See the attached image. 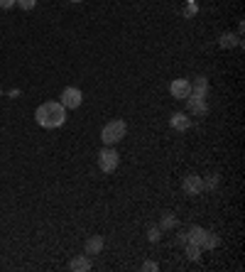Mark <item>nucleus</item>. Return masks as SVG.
Here are the masks:
<instances>
[{
  "instance_id": "9d476101",
  "label": "nucleus",
  "mask_w": 245,
  "mask_h": 272,
  "mask_svg": "<svg viewBox=\"0 0 245 272\" xmlns=\"http://www.w3.org/2000/svg\"><path fill=\"white\" fill-rule=\"evenodd\" d=\"M206 228H201V226H191L189 231H186V238H189V243H196V245H201L204 243V238H206Z\"/></svg>"
},
{
  "instance_id": "6e6552de",
  "label": "nucleus",
  "mask_w": 245,
  "mask_h": 272,
  "mask_svg": "<svg viewBox=\"0 0 245 272\" xmlns=\"http://www.w3.org/2000/svg\"><path fill=\"white\" fill-rule=\"evenodd\" d=\"M169 123H172V128H174V130H179V133H184V130H189V128H191V118H189L186 113H174Z\"/></svg>"
},
{
  "instance_id": "ddd939ff",
  "label": "nucleus",
  "mask_w": 245,
  "mask_h": 272,
  "mask_svg": "<svg viewBox=\"0 0 245 272\" xmlns=\"http://www.w3.org/2000/svg\"><path fill=\"white\" fill-rule=\"evenodd\" d=\"M184 250H186V258L189 260H199L201 258V245H196V243H186Z\"/></svg>"
},
{
  "instance_id": "f3484780",
  "label": "nucleus",
  "mask_w": 245,
  "mask_h": 272,
  "mask_svg": "<svg viewBox=\"0 0 245 272\" xmlns=\"http://www.w3.org/2000/svg\"><path fill=\"white\" fill-rule=\"evenodd\" d=\"M15 5L22 7V10H32V7L37 5V0H15Z\"/></svg>"
},
{
  "instance_id": "6ab92c4d",
  "label": "nucleus",
  "mask_w": 245,
  "mask_h": 272,
  "mask_svg": "<svg viewBox=\"0 0 245 272\" xmlns=\"http://www.w3.org/2000/svg\"><path fill=\"white\" fill-rule=\"evenodd\" d=\"M142 270H145V272H157V270H159V265H157L154 260H147V263L142 265Z\"/></svg>"
},
{
  "instance_id": "423d86ee",
  "label": "nucleus",
  "mask_w": 245,
  "mask_h": 272,
  "mask_svg": "<svg viewBox=\"0 0 245 272\" xmlns=\"http://www.w3.org/2000/svg\"><path fill=\"white\" fill-rule=\"evenodd\" d=\"M169 93H172L174 98H179V101H186L189 93H191V81H189V79H174V81L169 84Z\"/></svg>"
},
{
  "instance_id": "20e7f679",
  "label": "nucleus",
  "mask_w": 245,
  "mask_h": 272,
  "mask_svg": "<svg viewBox=\"0 0 245 272\" xmlns=\"http://www.w3.org/2000/svg\"><path fill=\"white\" fill-rule=\"evenodd\" d=\"M59 98H61L59 103L66 111H74V108H79L84 103V93H81V89H76V86H66V89L61 91Z\"/></svg>"
},
{
  "instance_id": "f257e3e1",
  "label": "nucleus",
  "mask_w": 245,
  "mask_h": 272,
  "mask_svg": "<svg viewBox=\"0 0 245 272\" xmlns=\"http://www.w3.org/2000/svg\"><path fill=\"white\" fill-rule=\"evenodd\" d=\"M34 121H37V125H42V128H47V130L61 128L64 121H66V108L61 106L59 101H44V103L34 111Z\"/></svg>"
},
{
  "instance_id": "0eeeda50",
  "label": "nucleus",
  "mask_w": 245,
  "mask_h": 272,
  "mask_svg": "<svg viewBox=\"0 0 245 272\" xmlns=\"http://www.w3.org/2000/svg\"><path fill=\"white\" fill-rule=\"evenodd\" d=\"M186 106H189V113L191 116H206L209 113V106H206V101L204 98H186Z\"/></svg>"
},
{
  "instance_id": "f8f14e48",
  "label": "nucleus",
  "mask_w": 245,
  "mask_h": 272,
  "mask_svg": "<svg viewBox=\"0 0 245 272\" xmlns=\"http://www.w3.org/2000/svg\"><path fill=\"white\" fill-rule=\"evenodd\" d=\"M172 228H177V216L174 213H162V221H159V231L164 233V231H172Z\"/></svg>"
},
{
  "instance_id": "aec40b11",
  "label": "nucleus",
  "mask_w": 245,
  "mask_h": 272,
  "mask_svg": "<svg viewBox=\"0 0 245 272\" xmlns=\"http://www.w3.org/2000/svg\"><path fill=\"white\" fill-rule=\"evenodd\" d=\"M0 7L2 10H10V7H15V0H0Z\"/></svg>"
},
{
  "instance_id": "4be33fe9",
  "label": "nucleus",
  "mask_w": 245,
  "mask_h": 272,
  "mask_svg": "<svg viewBox=\"0 0 245 272\" xmlns=\"http://www.w3.org/2000/svg\"><path fill=\"white\" fill-rule=\"evenodd\" d=\"M69 2H81V0H69Z\"/></svg>"
},
{
  "instance_id": "dca6fc26",
  "label": "nucleus",
  "mask_w": 245,
  "mask_h": 272,
  "mask_svg": "<svg viewBox=\"0 0 245 272\" xmlns=\"http://www.w3.org/2000/svg\"><path fill=\"white\" fill-rule=\"evenodd\" d=\"M147 238H150V243H157L159 238H162V231H159V226H157V228H150V231H147Z\"/></svg>"
},
{
  "instance_id": "2eb2a0df",
  "label": "nucleus",
  "mask_w": 245,
  "mask_h": 272,
  "mask_svg": "<svg viewBox=\"0 0 245 272\" xmlns=\"http://www.w3.org/2000/svg\"><path fill=\"white\" fill-rule=\"evenodd\" d=\"M204 189H209V191H216V189H218V174H209V177L204 179Z\"/></svg>"
},
{
  "instance_id": "412c9836",
  "label": "nucleus",
  "mask_w": 245,
  "mask_h": 272,
  "mask_svg": "<svg viewBox=\"0 0 245 272\" xmlns=\"http://www.w3.org/2000/svg\"><path fill=\"white\" fill-rule=\"evenodd\" d=\"M177 243H179V245H186V243H189V238H186V233H179V238H177Z\"/></svg>"
},
{
  "instance_id": "a211bd4d",
  "label": "nucleus",
  "mask_w": 245,
  "mask_h": 272,
  "mask_svg": "<svg viewBox=\"0 0 245 272\" xmlns=\"http://www.w3.org/2000/svg\"><path fill=\"white\" fill-rule=\"evenodd\" d=\"M236 44V37L233 34H223L221 37V47H233Z\"/></svg>"
},
{
  "instance_id": "9b49d317",
  "label": "nucleus",
  "mask_w": 245,
  "mask_h": 272,
  "mask_svg": "<svg viewBox=\"0 0 245 272\" xmlns=\"http://www.w3.org/2000/svg\"><path fill=\"white\" fill-rule=\"evenodd\" d=\"M69 268L74 272H89L91 270V260H89V255H79V258H74L69 263Z\"/></svg>"
},
{
  "instance_id": "4468645a",
  "label": "nucleus",
  "mask_w": 245,
  "mask_h": 272,
  "mask_svg": "<svg viewBox=\"0 0 245 272\" xmlns=\"http://www.w3.org/2000/svg\"><path fill=\"white\" fill-rule=\"evenodd\" d=\"M218 243H221V238L216 233H206V238L201 243V250H214V248H218Z\"/></svg>"
},
{
  "instance_id": "7ed1b4c3",
  "label": "nucleus",
  "mask_w": 245,
  "mask_h": 272,
  "mask_svg": "<svg viewBox=\"0 0 245 272\" xmlns=\"http://www.w3.org/2000/svg\"><path fill=\"white\" fill-rule=\"evenodd\" d=\"M118 164H121V154L116 152V147H103V150L98 152V167H101V172L103 174H113L116 169H118Z\"/></svg>"
},
{
  "instance_id": "39448f33",
  "label": "nucleus",
  "mask_w": 245,
  "mask_h": 272,
  "mask_svg": "<svg viewBox=\"0 0 245 272\" xmlns=\"http://www.w3.org/2000/svg\"><path fill=\"white\" fill-rule=\"evenodd\" d=\"M182 189L186 196H199L201 191H204V177H199V174H186L182 181Z\"/></svg>"
},
{
  "instance_id": "1a4fd4ad",
  "label": "nucleus",
  "mask_w": 245,
  "mask_h": 272,
  "mask_svg": "<svg viewBox=\"0 0 245 272\" xmlns=\"http://www.w3.org/2000/svg\"><path fill=\"white\" fill-rule=\"evenodd\" d=\"M84 250H86L89 258H91V255H98V253L103 250V238H101V236H91V238L86 241V245H84Z\"/></svg>"
},
{
  "instance_id": "f03ea898",
  "label": "nucleus",
  "mask_w": 245,
  "mask_h": 272,
  "mask_svg": "<svg viewBox=\"0 0 245 272\" xmlns=\"http://www.w3.org/2000/svg\"><path fill=\"white\" fill-rule=\"evenodd\" d=\"M125 133H127L125 121H111V123L103 125V130H101V140H103V145L113 147V145H118L122 137H125Z\"/></svg>"
}]
</instances>
